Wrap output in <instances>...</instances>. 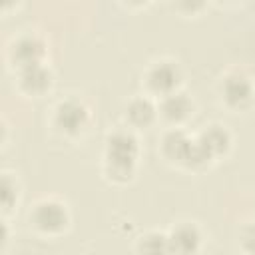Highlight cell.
I'll list each match as a JSON object with an SVG mask.
<instances>
[{"label":"cell","instance_id":"obj_13","mask_svg":"<svg viewBox=\"0 0 255 255\" xmlns=\"http://www.w3.org/2000/svg\"><path fill=\"white\" fill-rule=\"evenodd\" d=\"M153 114H155V110H153V106L147 100H135V102H131V106L128 110L129 120L133 124H137V126L149 124L153 120Z\"/></svg>","mask_w":255,"mask_h":255},{"label":"cell","instance_id":"obj_15","mask_svg":"<svg viewBox=\"0 0 255 255\" xmlns=\"http://www.w3.org/2000/svg\"><path fill=\"white\" fill-rule=\"evenodd\" d=\"M16 193H14V189H12V185H10V179L8 177H4V181H2V203H4V207L8 209L10 207V203H12V197H14Z\"/></svg>","mask_w":255,"mask_h":255},{"label":"cell","instance_id":"obj_11","mask_svg":"<svg viewBox=\"0 0 255 255\" xmlns=\"http://www.w3.org/2000/svg\"><path fill=\"white\" fill-rule=\"evenodd\" d=\"M199 139L205 143V147L209 149L211 155L225 151L227 145H229V133L223 128H219V126H211L209 129H205Z\"/></svg>","mask_w":255,"mask_h":255},{"label":"cell","instance_id":"obj_14","mask_svg":"<svg viewBox=\"0 0 255 255\" xmlns=\"http://www.w3.org/2000/svg\"><path fill=\"white\" fill-rule=\"evenodd\" d=\"M241 243H243V247H245L251 255H255V225H249V227L243 229V233H241Z\"/></svg>","mask_w":255,"mask_h":255},{"label":"cell","instance_id":"obj_9","mask_svg":"<svg viewBox=\"0 0 255 255\" xmlns=\"http://www.w3.org/2000/svg\"><path fill=\"white\" fill-rule=\"evenodd\" d=\"M161 112L167 120L179 122L191 112V102L183 94H169L161 104Z\"/></svg>","mask_w":255,"mask_h":255},{"label":"cell","instance_id":"obj_12","mask_svg":"<svg viewBox=\"0 0 255 255\" xmlns=\"http://www.w3.org/2000/svg\"><path fill=\"white\" fill-rule=\"evenodd\" d=\"M139 253L141 255H169V239L157 233H151L147 237H143V241L139 243Z\"/></svg>","mask_w":255,"mask_h":255},{"label":"cell","instance_id":"obj_1","mask_svg":"<svg viewBox=\"0 0 255 255\" xmlns=\"http://www.w3.org/2000/svg\"><path fill=\"white\" fill-rule=\"evenodd\" d=\"M135 155H137V143L133 135L116 133L108 139V165L112 175H122V179H126V175L129 177Z\"/></svg>","mask_w":255,"mask_h":255},{"label":"cell","instance_id":"obj_7","mask_svg":"<svg viewBox=\"0 0 255 255\" xmlns=\"http://www.w3.org/2000/svg\"><path fill=\"white\" fill-rule=\"evenodd\" d=\"M42 54H44V46H42V42L36 40V38H22V40L14 46V60H16L22 68L40 64Z\"/></svg>","mask_w":255,"mask_h":255},{"label":"cell","instance_id":"obj_10","mask_svg":"<svg viewBox=\"0 0 255 255\" xmlns=\"http://www.w3.org/2000/svg\"><path fill=\"white\" fill-rule=\"evenodd\" d=\"M191 143L181 131H171L165 135L163 139V149L169 157L173 159H179V161H187V155H189V149H191Z\"/></svg>","mask_w":255,"mask_h":255},{"label":"cell","instance_id":"obj_4","mask_svg":"<svg viewBox=\"0 0 255 255\" xmlns=\"http://www.w3.org/2000/svg\"><path fill=\"white\" fill-rule=\"evenodd\" d=\"M199 247V233L193 225L177 227L169 237V249L173 255H191Z\"/></svg>","mask_w":255,"mask_h":255},{"label":"cell","instance_id":"obj_8","mask_svg":"<svg viewBox=\"0 0 255 255\" xmlns=\"http://www.w3.org/2000/svg\"><path fill=\"white\" fill-rule=\"evenodd\" d=\"M50 84H52V76L44 66L36 64L22 70V86L30 94H42L44 90L50 88Z\"/></svg>","mask_w":255,"mask_h":255},{"label":"cell","instance_id":"obj_5","mask_svg":"<svg viewBox=\"0 0 255 255\" xmlns=\"http://www.w3.org/2000/svg\"><path fill=\"white\" fill-rule=\"evenodd\" d=\"M223 94H225V100L231 104V106H245L249 100H251V84L247 78L243 76H229L225 80V86H223Z\"/></svg>","mask_w":255,"mask_h":255},{"label":"cell","instance_id":"obj_6","mask_svg":"<svg viewBox=\"0 0 255 255\" xmlns=\"http://www.w3.org/2000/svg\"><path fill=\"white\" fill-rule=\"evenodd\" d=\"M179 80V72L173 64L169 62H163V64H157L151 72H149V86L155 90V92H171L175 88Z\"/></svg>","mask_w":255,"mask_h":255},{"label":"cell","instance_id":"obj_2","mask_svg":"<svg viewBox=\"0 0 255 255\" xmlns=\"http://www.w3.org/2000/svg\"><path fill=\"white\" fill-rule=\"evenodd\" d=\"M88 122V112L86 108L76 102V100H68L64 104L58 106L56 112V124L66 131V133H76L80 131Z\"/></svg>","mask_w":255,"mask_h":255},{"label":"cell","instance_id":"obj_3","mask_svg":"<svg viewBox=\"0 0 255 255\" xmlns=\"http://www.w3.org/2000/svg\"><path fill=\"white\" fill-rule=\"evenodd\" d=\"M34 221L42 231L54 233V231H60L66 225L68 213H66L64 205H60L56 201H46V203L38 205V209L34 213Z\"/></svg>","mask_w":255,"mask_h":255}]
</instances>
